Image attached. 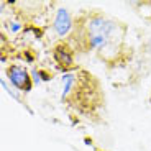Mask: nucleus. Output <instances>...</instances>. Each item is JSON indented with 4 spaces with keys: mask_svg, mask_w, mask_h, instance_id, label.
Instances as JSON below:
<instances>
[{
    "mask_svg": "<svg viewBox=\"0 0 151 151\" xmlns=\"http://www.w3.org/2000/svg\"><path fill=\"white\" fill-rule=\"evenodd\" d=\"M125 25L115 18L104 15H92L84 18V28H76L74 36L84 53H95L100 58L117 56L123 45Z\"/></svg>",
    "mask_w": 151,
    "mask_h": 151,
    "instance_id": "1",
    "label": "nucleus"
},
{
    "mask_svg": "<svg viewBox=\"0 0 151 151\" xmlns=\"http://www.w3.org/2000/svg\"><path fill=\"white\" fill-rule=\"evenodd\" d=\"M7 77L10 81V84L15 89L22 92H30L33 89V77H31L30 71L23 66H18V64H12L7 68Z\"/></svg>",
    "mask_w": 151,
    "mask_h": 151,
    "instance_id": "4",
    "label": "nucleus"
},
{
    "mask_svg": "<svg viewBox=\"0 0 151 151\" xmlns=\"http://www.w3.org/2000/svg\"><path fill=\"white\" fill-rule=\"evenodd\" d=\"M74 53H76V49L72 48L71 43L61 41V43H58V45L53 48L54 63H56V66L64 72V74H68V72L77 69L76 68V61H74Z\"/></svg>",
    "mask_w": 151,
    "mask_h": 151,
    "instance_id": "3",
    "label": "nucleus"
},
{
    "mask_svg": "<svg viewBox=\"0 0 151 151\" xmlns=\"http://www.w3.org/2000/svg\"><path fill=\"white\" fill-rule=\"evenodd\" d=\"M8 30H10L12 33H20V31H22V23L13 20V22L8 23Z\"/></svg>",
    "mask_w": 151,
    "mask_h": 151,
    "instance_id": "6",
    "label": "nucleus"
},
{
    "mask_svg": "<svg viewBox=\"0 0 151 151\" xmlns=\"http://www.w3.org/2000/svg\"><path fill=\"white\" fill-rule=\"evenodd\" d=\"M53 28H54V33L58 35V38H66L69 33H72L74 20H72L71 12L66 7H59L56 10V15H54V20H53Z\"/></svg>",
    "mask_w": 151,
    "mask_h": 151,
    "instance_id": "5",
    "label": "nucleus"
},
{
    "mask_svg": "<svg viewBox=\"0 0 151 151\" xmlns=\"http://www.w3.org/2000/svg\"><path fill=\"white\" fill-rule=\"evenodd\" d=\"M63 92L61 100L69 102L71 107L79 109V112H97L104 105V92L100 89V82L86 69L63 74Z\"/></svg>",
    "mask_w": 151,
    "mask_h": 151,
    "instance_id": "2",
    "label": "nucleus"
}]
</instances>
